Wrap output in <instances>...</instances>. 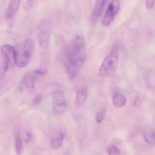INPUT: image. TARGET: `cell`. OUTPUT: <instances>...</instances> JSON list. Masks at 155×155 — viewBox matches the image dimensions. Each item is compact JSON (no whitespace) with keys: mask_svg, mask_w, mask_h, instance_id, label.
I'll use <instances>...</instances> for the list:
<instances>
[{"mask_svg":"<svg viewBox=\"0 0 155 155\" xmlns=\"http://www.w3.org/2000/svg\"><path fill=\"white\" fill-rule=\"evenodd\" d=\"M87 56L86 42L83 36L77 35L74 37L64 55V64L66 71L70 80L77 77Z\"/></svg>","mask_w":155,"mask_h":155,"instance_id":"6da1fadb","label":"cell"},{"mask_svg":"<svg viewBox=\"0 0 155 155\" xmlns=\"http://www.w3.org/2000/svg\"><path fill=\"white\" fill-rule=\"evenodd\" d=\"M119 57V47L117 43H116L113 45L100 67L98 72L99 77L105 78L113 74L117 68Z\"/></svg>","mask_w":155,"mask_h":155,"instance_id":"7a4b0ae2","label":"cell"},{"mask_svg":"<svg viewBox=\"0 0 155 155\" xmlns=\"http://www.w3.org/2000/svg\"><path fill=\"white\" fill-rule=\"evenodd\" d=\"M34 42L31 38L26 40L22 47L17 50L15 64L19 68H23L28 64L33 53Z\"/></svg>","mask_w":155,"mask_h":155,"instance_id":"3957f363","label":"cell"},{"mask_svg":"<svg viewBox=\"0 0 155 155\" xmlns=\"http://www.w3.org/2000/svg\"><path fill=\"white\" fill-rule=\"evenodd\" d=\"M53 110L57 115L63 114L68 108V103L64 93L61 91H56L52 94Z\"/></svg>","mask_w":155,"mask_h":155,"instance_id":"277c9868","label":"cell"},{"mask_svg":"<svg viewBox=\"0 0 155 155\" xmlns=\"http://www.w3.org/2000/svg\"><path fill=\"white\" fill-rule=\"evenodd\" d=\"M120 8V2L112 1L109 3L102 20L104 27L110 26L115 20Z\"/></svg>","mask_w":155,"mask_h":155,"instance_id":"5b68a950","label":"cell"},{"mask_svg":"<svg viewBox=\"0 0 155 155\" xmlns=\"http://www.w3.org/2000/svg\"><path fill=\"white\" fill-rule=\"evenodd\" d=\"M51 25L49 21H44L41 22L39 27V42L40 46L42 48H48L49 42Z\"/></svg>","mask_w":155,"mask_h":155,"instance_id":"8992f818","label":"cell"},{"mask_svg":"<svg viewBox=\"0 0 155 155\" xmlns=\"http://www.w3.org/2000/svg\"><path fill=\"white\" fill-rule=\"evenodd\" d=\"M37 75L31 73L25 74L21 78L19 83V89L21 92L26 90H32L34 88L37 81Z\"/></svg>","mask_w":155,"mask_h":155,"instance_id":"52a82bcc","label":"cell"},{"mask_svg":"<svg viewBox=\"0 0 155 155\" xmlns=\"http://www.w3.org/2000/svg\"><path fill=\"white\" fill-rule=\"evenodd\" d=\"M1 53L3 59L7 61L10 65L15 64L17 50L10 45H4L1 48Z\"/></svg>","mask_w":155,"mask_h":155,"instance_id":"ba28073f","label":"cell"},{"mask_svg":"<svg viewBox=\"0 0 155 155\" xmlns=\"http://www.w3.org/2000/svg\"><path fill=\"white\" fill-rule=\"evenodd\" d=\"M107 2V1L106 0H101L96 2L91 16V21L92 23H96L98 21L103 13Z\"/></svg>","mask_w":155,"mask_h":155,"instance_id":"9c48e42d","label":"cell"},{"mask_svg":"<svg viewBox=\"0 0 155 155\" xmlns=\"http://www.w3.org/2000/svg\"><path fill=\"white\" fill-rule=\"evenodd\" d=\"M20 1H11L9 3L7 12H6V18L8 20H11L16 15L20 5Z\"/></svg>","mask_w":155,"mask_h":155,"instance_id":"30bf717a","label":"cell"},{"mask_svg":"<svg viewBox=\"0 0 155 155\" xmlns=\"http://www.w3.org/2000/svg\"><path fill=\"white\" fill-rule=\"evenodd\" d=\"M112 101L116 107H122L127 103V97L123 93L116 91L112 94Z\"/></svg>","mask_w":155,"mask_h":155,"instance_id":"8fae6325","label":"cell"},{"mask_svg":"<svg viewBox=\"0 0 155 155\" xmlns=\"http://www.w3.org/2000/svg\"><path fill=\"white\" fill-rule=\"evenodd\" d=\"M87 90L86 87L79 88L77 91L76 101L77 104L81 105L84 104L87 97Z\"/></svg>","mask_w":155,"mask_h":155,"instance_id":"7c38bea8","label":"cell"},{"mask_svg":"<svg viewBox=\"0 0 155 155\" xmlns=\"http://www.w3.org/2000/svg\"><path fill=\"white\" fill-rule=\"evenodd\" d=\"M64 139V135L62 133H56L51 138V143L53 149H57L61 147Z\"/></svg>","mask_w":155,"mask_h":155,"instance_id":"4fadbf2b","label":"cell"},{"mask_svg":"<svg viewBox=\"0 0 155 155\" xmlns=\"http://www.w3.org/2000/svg\"><path fill=\"white\" fill-rule=\"evenodd\" d=\"M155 130L154 129L147 130L144 135L145 141L149 145L153 146L155 144Z\"/></svg>","mask_w":155,"mask_h":155,"instance_id":"5bb4252c","label":"cell"},{"mask_svg":"<svg viewBox=\"0 0 155 155\" xmlns=\"http://www.w3.org/2000/svg\"><path fill=\"white\" fill-rule=\"evenodd\" d=\"M10 66V63L5 60L3 59L0 62V80L4 78Z\"/></svg>","mask_w":155,"mask_h":155,"instance_id":"9a60e30c","label":"cell"},{"mask_svg":"<svg viewBox=\"0 0 155 155\" xmlns=\"http://www.w3.org/2000/svg\"><path fill=\"white\" fill-rule=\"evenodd\" d=\"M16 151L18 155H20L22 150V144L20 134L19 131L16 132L15 137Z\"/></svg>","mask_w":155,"mask_h":155,"instance_id":"2e32d148","label":"cell"},{"mask_svg":"<svg viewBox=\"0 0 155 155\" xmlns=\"http://www.w3.org/2000/svg\"><path fill=\"white\" fill-rule=\"evenodd\" d=\"M107 150L109 155H120V151L116 146H109L108 147Z\"/></svg>","mask_w":155,"mask_h":155,"instance_id":"e0dca14e","label":"cell"},{"mask_svg":"<svg viewBox=\"0 0 155 155\" xmlns=\"http://www.w3.org/2000/svg\"><path fill=\"white\" fill-rule=\"evenodd\" d=\"M105 111L104 109H101L99 110L96 116V120L98 123H101L105 117Z\"/></svg>","mask_w":155,"mask_h":155,"instance_id":"ac0fdd59","label":"cell"},{"mask_svg":"<svg viewBox=\"0 0 155 155\" xmlns=\"http://www.w3.org/2000/svg\"><path fill=\"white\" fill-rule=\"evenodd\" d=\"M42 97L41 94H37L34 97L33 100V103L34 105H38L41 102Z\"/></svg>","mask_w":155,"mask_h":155,"instance_id":"d6986e66","label":"cell"},{"mask_svg":"<svg viewBox=\"0 0 155 155\" xmlns=\"http://www.w3.org/2000/svg\"><path fill=\"white\" fill-rule=\"evenodd\" d=\"M133 104L136 108H140L141 105V101L139 97L137 96L134 99Z\"/></svg>","mask_w":155,"mask_h":155,"instance_id":"ffe728a7","label":"cell"},{"mask_svg":"<svg viewBox=\"0 0 155 155\" xmlns=\"http://www.w3.org/2000/svg\"><path fill=\"white\" fill-rule=\"evenodd\" d=\"M34 74L37 76H44L47 73V71L42 69H37L34 71Z\"/></svg>","mask_w":155,"mask_h":155,"instance_id":"44dd1931","label":"cell"},{"mask_svg":"<svg viewBox=\"0 0 155 155\" xmlns=\"http://www.w3.org/2000/svg\"><path fill=\"white\" fill-rule=\"evenodd\" d=\"M154 2H155L154 1H146V6L147 9H150L152 8L153 5H154Z\"/></svg>","mask_w":155,"mask_h":155,"instance_id":"7402d4cb","label":"cell"},{"mask_svg":"<svg viewBox=\"0 0 155 155\" xmlns=\"http://www.w3.org/2000/svg\"><path fill=\"white\" fill-rule=\"evenodd\" d=\"M24 137H25V141H30L31 137V134L30 132H29V131H27V132L25 133V135Z\"/></svg>","mask_w":155,"mask_h":155,"instance_id":"603a6c76","label":"cell"}]
</instances>
